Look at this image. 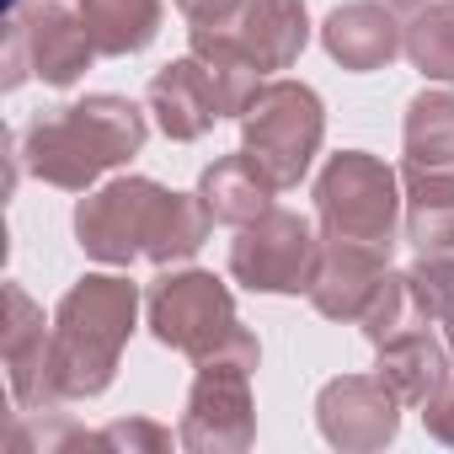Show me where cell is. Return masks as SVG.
<instances>
[{
    "instance_id": "1",
    "label": "cell",
    "mask_w": 454,
    "mask_h": 454,
    "mask_svg": "<svg viewBox=\"0 0 454 454\" xmlns=\"http://www.w3.org/2000/svg\"><path fill=\"white\" fill-rule=\"evenodd\" d=\"M214 231V214L198 192H171L150 176H118L81 198L75 241L91 262L129 268V262H187Z\"/></svg>"
},
{
    "instance_id": "2",
    "label": "cell",
    "mask_w": 454,
    "mask_h": 454,
    "mask_svg": "<svg viewBox=\"0 0 454 454\" xmlns=\"http://www.w3.org/2000/svg\"><path fill=\"white\" fill-rule=\"evenodd\" d=\"M139 289L118 273H86L54 310L49 358H43V406L59 411L70 401H91L113 385L123 348L134 337Z\"/></svg>"
},
{
    "instance_id": "3",
    "label": "cell",
    "mask_w": 454,
    "mask_h": 454,
    "mask_svg": "<svg viewBox=\"0 0 454 454\" xmlns=\"http://www.w3.org/2000/svg\"><path fill=\"white\" fill-rule=\"evenodd\" d=\"M145 139H150V107L97 91L86 102L38 113L27 129L12 134V150H17V166H27L38 182L86 192L102 171L134 160Z\"/></svg>"
},
{
    "instance_id": "4",
    "label": "cell",
    "mask_w": 454,
    "mask_h": 454,
    "mask_svg": "<svg viewBox=\"0 0 454 454\" xmlns=\"http://www.w3.org/2000/svg\"><path fill=\"white\" fill-rule=\"evenodd\" d=\"M401 214H406L401 171L385 166L380 155L342 150L321 166V176H316V231H321L326 247L369 252V257L390 262L395 236H401Z\"/></svg>"
},
{
    "instance_id": "5",
    "label": "cell",
    "mask_w": 454,
    "mask_h": 454,
    "mask_svg": "<svg viewBox=\"0 0 454 454\" xmlns=\"http://www.w3.org/2000/svg\"><path fill=\"white\" fill-rule=\"evenodd\" d=\"M310 43L305 0H208L187 17V49L236 70H289Z\"/></svg>"
},
{
    "instance_id": "6",
    "label": "cell",
    "mask_w": 454,
    "mask_h": 454,
    "mask_svg": "<svg viewBox=\"0 0 454 454\" xmlns=\"http://www.w3.org/2000/svg\"><path fill=\"white\" fill-rule=\"evenodd\" d=\"M262 364L257 337L241 326L219 353L198 358L187 411L176 427V443L192 454H241L257 443V406H252V374Z\"/></svg>"
},
{
    "instance_id": "7",
    "label": "cell",
    "mask_w": 454,
    "mask_h": 454,
    "mask_svg": "<svg viewBox=\"0 0 454 454\" xmlns=\"http://www.w3.org/2000/svg\"><path fill=\"white\" fill-rule=\"evenodd\" d=\"M262 86L257 70H236V65H214L203 54H182L171 65H160L145 86V107L155 118V129L176 145L203 139L219 118H241L252 91Z\"/></svg>"
},
{
    "instance_id": "8",
    "label": "cell",
    "mask_w": 454,
    "mask_h": 454,
    "mask_svg": "<svg viewBox=\"0 0 454 454\" xmlns=\"http://www.w3.org/2000/svg\"><path fill=\"white\" fill-rule=\"evenodd\" d=\"M321 139H326V107L305 81L273 75L252 91L241 113V150H252L284 192L305 182Z\"/></svg>"
},
{
    "instance_id": "9",
    "label": "cell",
    "mask_w": 454,
    "mask_h": 454,
    "mask_svg": "<svg viewBox=\"0 0 454 454\" xmlns=\"http://www.w3.org/2000/svg\"><path fill=\"white\" fill-rule=\"evenodd\" d=\"M145 326L160 348L198 364L241 332V316H236V300H231L224 278H214L203 268H182V273L171 268L145 289Z\"/></svg>"
},
{
    "instance_id": "10",
    "label": "cell",
    "mask_w": 454,
    "mask_h": 454,
    "mask_svg": "<svg viewBox=\"0 0 454 454\" xmlns=\"http://www.w3.org/2000/svg\"><path fill=\"white\" fill-rule=\"evenodd\" d=\"M321 273V231L294 208H268L231 241V278L257 294H310Z\"/></svg>"
},
{
    "instance_id": "11",
    "label": "cell",
    "mask_w": 454,
    "mask_h": 454,
    "mask_svg": "<svg viewBox=\"0 0 454 454\" xmlns=\"http://www.w3.org/2000/svg\"><path fill=\"white\" fill-rule=\"evenodd\" d=\"M401 406L406 401L390 390L385 374H342L316 395V422L332 449L364 454V449H385L401 433Z\"/></svg>"
},
{
    "instance_id": "12",
    "label": "cell",
    "mask_w": 454,
    "mask_h": 454,
    "mask_svg": "<svg viewBox=\"0 0 454 454\" xmlns=\"http://www.w3.org/2000/svg\"><path fill=\"white\" fill-rule=\"evenodd\" d=\"M321 43L342 70L369 75V70H385L395 54H406V22L385 0H348L326 17Z\"/></svg>"
},
{
    "instance_id": "13",
    "label": "cell",
    "mask_w": 454,
    "mask_h": 454,
    "mask_svg": "<svg viewBox=\"0 0 454 454\" xmlns=\"http://www.w3.org/2000/svg\"><path fill=\"white\" fill-rule=\"evenodd\" d=\"M278 192H284V187L268 176V166H262L252 150L219 155V160L198 176L203 208L214 214V224H231V231H241V224H252L257 214H268Z\"/></svg>"
},
{
    "instance_id": "14",
    "label": "cell",
    "mask_w": 454,
    "mask_h": 454,
    "mask_svg": "<svg viewBox=\"0 0 454 454\" xmlns=\"http://www.w3.org/2000/svg\"><path fill=\"white\" fill-rule=\"evenodd\" d=\"M385 273H390L385 257L342 252V247H326V241H321V273H316V284H310L316 316H326V321H353V326H358L364 310H369V300L380 294Z\"/></svg>"
},
{
    "instance_id": "15",
    "label": "cell",
    "mask_w": 454,
    "mask_h": 454,
    "mask_svg": "<svg viewBox=\"0 0 454 454\" xmlns=\"http://www.w3.org/2000/svg\"><path fill=\"white\" fill-rule=\"evenodd\" d=\"M401 192H406L401 231L417 247V257H449L454 252V171L401 166Z\"/></svg>"
},
{
    "instance_id": "16",
    "label": "cell",
    "mask_w": 454,
    "mask_h": 454,
    "mask_svg": "<svg viewBox=\"0 0 454 454\" xmlns=\"http://www.w3.org/2000/svg\"><path fill=\"white\" fill-rule=\"evenodd\" d=\"M6 374H12V395L22 411H49L43 406V358H49V332H43V310L22 294V284H6Z\"/></svg>"
},
{
    "instance_id": "17",
    "label": "cell",
    "mask_w": 454,
    "mask_h": 454,
    "mask_svg": "<svg viewBox=\"0 0 454 454\" xmlns=\"http://www.w3.org/2000/svg\"><path fill=\"white\" fill-rule=\"evenodd\" d=\"M81 17L102 59H129L155 43L166 22V0H81Z\"/></svg>"
},
{
    "instance_id": "18",
    "label": "cell",
    "mask_w": 454,
    "mask_h": 454,
    "mask_svg": "<svg viewBox=\"0 0 454 454\" xmlns=\"http://www.w3.org/2000/svg\"><path fill=\"white\" fill-rule=\"evenodd\" d=\"M401 145L411 171H454V91H422L406 107Z\"/></svg>"
},
{
    "instance_id": "19",
    "label": "cell",
    "mask_w": 454,
    "mask_h": 454,
    "mask_svg": "<svg viewBox=\"0 0 454 454\" xmlns=\"http://www.w3.org/2000/svg\"><path fill=\"white\" fill-rule=\"evenodd\" d=\"M406 59L427 81L454 86V0H433L406 22Z\"/></svg>"
},
{
    "instance_id": "20",
    "label": "cell",
    "mask_w": 454,
    "mask_h": 454,
    "mask_svg": "<svg viewBox=\"0 0 454 454\" xmlns=\"http://www.w3.org/2000/svg\"><path fill=\"white\" fill-rule=\"evenodd\" d=\"M411 278L422 284L427 310H433V321H438V332H443V342L454 353V252L449 257H417Z\"/></svg>"
},
{
    "instance_id": "21",
    "label": "cell",
    "mask_w": 454,
    "mask_h": 454,
    "mask_svg": "<svg viewBox=\"0 0 454 454\" xmlns=\"http://www.w3.org/2000/svg\"><path fill=\"white\" fill-rule=\"evenodd\" d=\"M97 449H145V454H160V449H171V433L166 427H155V422H145V417H134V422H107L102 433H97Z\"/></svg>"
},
{
    "instance_id": "22",
    "label": "cell",
    "mask_w": 454,
    "mask_h": 454,
    "mask_svg": "<svg viewBox=\"0 0 454 454\" xmlns=\"http://www.w3.org/2000/svg\"><path fill=\"white\" fill-rule=\"evenodd\" d=\"M422 422H427V433H433L438 443H454V374H449V385L422 406Z\"/></svg>"
},
{
    "instance_id": "23",
    "label": "cell",
    "mask_w": 454,
    "mask_h": 454,
    "mask_svg": "<svg viewBox=\"0 0 454 454\" xmlns=\"http://www.w3.org/2000/svg\"><path fill=\"white\" fill-rule=\"evenodd\" d=\"M385 6H395V12H401V17H417V12H422V6H433V0H385Z\"/></svg>"
}]
</instances>
